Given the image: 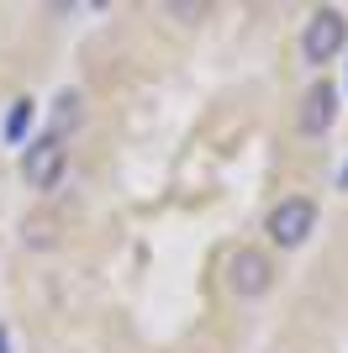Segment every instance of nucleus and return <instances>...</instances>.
<instances>
[{"instance_id": "obj_1", "label": "nucleus", "mask_w": 348, "mask_h": 353, "mask_svg": "<svg viewBox=\"0 0 348 353\" xmlns=\"http://www.w3.org/2000/svg\"><path fill=\"white\" fill-rule=\"evenodd\" d=\"M343 43H348V16L338 6H322V11H311V21L301 32V59L322 69V63H333L343 53Z\"/></svg>"}, {"instance_id": "obj_2", "label": "nucleus", "mask_w": 348, "mask_h": 353, "mask_svg": "<svg viewBox=\"0 0 348 353\" xmlns=\"http://www.w3.org/2000/svg\"><path fill=\"white\" fill-rule=\"evenodd\" d=\"M264 232L275 248H301L306 237L317 232V201H306V195H285L269 216H264Z\"/></svg>"}, {"instance_id": "obj_3", "label": "nucleus", "mask_w": 348, "mask_h": 353, "mask_svg": "<svg viewBox=\"0 0 348 353\" xmlns=\"http://www.w3.org/2000/svg\"><path fill=\"white\" fill-rule=\"evenodd\" d=\"M269 285H275L269 253H259V248H232L227 253V290L238 301H259V295H269Z\"/></svg>"}, {"instance_id": "obj_4", "label": "nucleus", "mask_w": 348, "mask_h": 353, "mask_svg": "<svg viewBox=\"0 0 348 353\" xmlns=\"http://www.w3.org/2000/svg\"><path fill=\"white\" fill-rule=\"evenodd\" d=\"M64 143H58V132L37 137V143L21 148V179H27V190H53L58 179H64Z\"/></svg>"}, {"instance_id": "obj_5", "label": "nucleus", "mask_w": 348, "mask_h": 353, "mask_svg": "<svg viewBox=\"0 0 348 353\" xmlns=\"http://www.w3.org/2000/svg\"><path fill=\"white\" fill-rule=\"evenodd\" d=\"M301 132L306 137H322V132H333V121H338V90L327 85V79H317V85L301 95Z\"/></svg>"}, {"instance_id": "obj_6", "label": "nucleus", "mask_w": 348, "mask_h": 353, "mask_svg": "<svg viewBox=\"0 0 348 353\" xmlns=\"http://www.w3.org/2000/svg\"><path fill=\"white\" fill-rule=\"evenodd\" d=\"M32 101H11V117H6V143H21L27 137V127H32Z\"/></svg>"}, {"instance_id": "obj_7", "label": "nucleus", "mask_w": 348, "mask_h": 353, "mask_svg": "<svg viewBox=\"0 0 348 353\" xmlns=\"http://www.w3.org/2000/svg\"><path fill=\"white\" fill-rule=\"evenodd\" d=\"M53 105H58V111H53L58 127H74V121H79V105H85V101H79V90H64Z\"/></svg>"}, {"instance_id": "obj_8", "label": "nucleus", "mask_w": 348, "mask_h": 353, "mask_svg": "<svg viewBox=\"0 0 348 353\" xmlns=\"http://www.w3.org/2000/svg\"><path fill=\"white\" fill-rule=\"evenodd\" d=\"M0 353H11V343H6V327H0Z\"/></svg>"}]
</instances>
